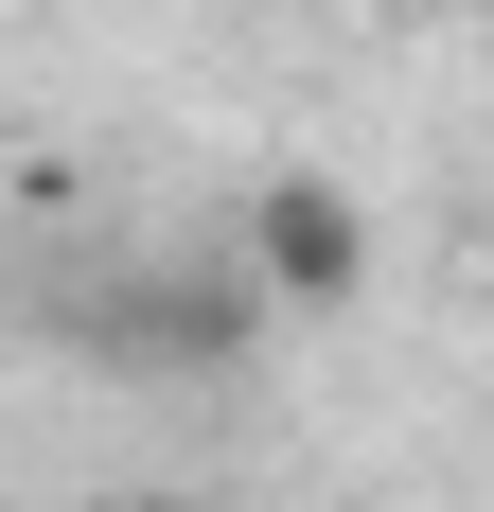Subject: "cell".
Instances as JSON below:
<instances>
[{"label": "cell", "instance_id": "cell-1", "mask_svg": "<svg viewBox=\"0 0 494 512\" xmlns=\"http://www.w3.org/2000/svg\"><path fill=\"white\" fill-rule=\"evenodd\" d=\"M247 283H265L283 318H353V301H371V212L283 159V177L247 195Z\"/></svg>", "mask_w": 494, "mask_h": 512}]
</instances>
